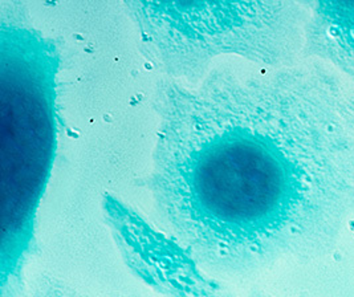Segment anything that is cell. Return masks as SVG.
Segmentation results:
<instances>
[{
    "mask_svg": "<svg viewBox=\"0 0 354 297\" xmlns=\"http://www.w3.org/2000/svg\"><path fill=\"white\" fill-rule=\"evenodd\" d=\"M145 187L162 229L212 276L335 245L354 213V89L319 64L162 79Z\"/></svg>",
    "mask_w": 354,
    "mask_h": 297,
    "instance_id": "cell-1",
    "label": "cell"
},
{
    "mask_svg": "<svg viewBox=\"0 0 354 297\" xmlns=\"http://www.w3.org/2000/svg\"><path fill=\"white\" fill-rule=\"evenodd\" d=\"M3 239L1 295L21 284L36 216L56 151V46L33 27L20 1H1Z\"/></svg>",
    "mask_w": 354,
    "mask_h": 297,
    "instance_id": "cell-2",
    "label": "cell"
},
{
    "mask_svg": "<svg viewBox=\"0 0 354 297\" xmlns=\"http://www.w3.org/2000/svg\"><path fill=\"white\" fill-rule=\"evenodd\" d=\"M140 50L167 79L199 84L221 56L271 68L304 59L309 3L125 0Z\"/></svg>",
    "mask_w": 354,
    "mask_h": 297,
    "instance_id": "cell-3",
    "label": "cell"
},
{
    "mask_svg": "<svg viewBox=\"0 0 354 297\" xmlns=\"http://www.w3.org/2000/svg\"><path fill=\"white\" fill-rule=\"evenodd\" d=\"M102 213L131 274L166 297H232L174 236L125 202L105 194Z\"/></svg>",
    "mask_w": 354,
    "mask_h": 297,
    "instance_id": "cell-4",
    "label": "cell"
},
{
    "mask_svg": "<svg viewBox=\"0 0 354 297\" xmlns=\"http://www.w3.org/2000/svg\"><path fill=\"white\" fill-rule=\"evenodd\" d=\"M312 56L330 61L354 79V3H309L304 59Z\"/></svg>",
    "mask_w": 354,
    "mask_h": 297,
    "instance_id": "cell-5",
    "label": "cell"
},
{
    "mask_svg": "<svg viewBox=\"0 0 354 297\" xmlns=\"http://www.w3.org/2000/svg\"><path fill=\"white\" fill-rule=\"evenodd\" d=\"M31 297H82L72 287L50 276H41L35 288Z\"/></svg>",
    "mask_w": 354,
    "mask_h": 297,
    "instance_id": "cell-6",
    "label": "cell"
},
{
    "mask_svg": "<svg viewBox=\"0 0 354 297\" xmlns=\"http://www.w3.org/2000/svg\"><path fill=\"white\" fill-rule=\"evenodd\" d=\"M251 297H271L268 296V295H263V294H254Z\"/></svg>",
    "mask_w": 354,
    "mask_h": 297,
    "instance_id": "cell-7",
    "label": "cell"
}]
</instances>
